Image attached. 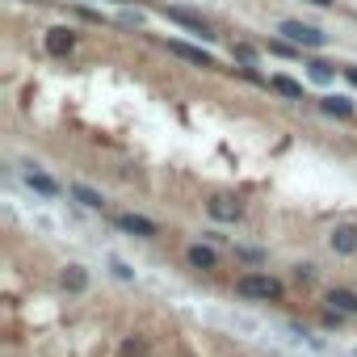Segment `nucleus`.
Masks as SVG:
<instances>
[{"instance_id":"20","label":"nucleus","mask_w":357,"mask_h":357,"mask_svg":"<svg viewBox=\"0 0 357 357\" xmlns=\"http://www.w3.org/2000/svg\"><path fill=\"white\" fill-rule=\"evenodd\" d=\"M294 278H298V282H311V278H315V265H298Z\"/></svg>"},{"instance_id":"6","label":"nucleus","mask_w":357,"mask_h":357,"mask_svg":"<svg viewBox=\"0 0 357 357\" xmlns=\"http://www.w3.org/2000/svg\"><path fill=\"white\" fill-rule=\"evenodd\" d=\"M328 244H332V252H340V257L357 252V223H336L332 236H328Z\"/></svg>"},{"instance_id":"16","label":"nucleus","mask_w":357,"mask_h":357,"mask_svg":"<svg viewBox=\"0 0 357 357\" xmlns=\"http://www.w3.org/2000/svg\"><path fill=\"white\" fill-rule=\"evenodd\" d=\"M328 303L344 315H357V294H349V290H328Z\"/></svg>"},{"instance_id":"23","label":"nucleus","mask_w":357,"mask_h":357,"mask_svg":"<svg viewBox=\"0 0 357 357\" xmlns=\"http://www.w3.org/2000/svg\"><path fill=\"white\" fill-rule=\"evenodd\" d=\"M114 5H130V0H114Z\"/></svg>"},{"instance_id":"24","label":"nucleus","mask_w":357,"mask_h":357,"mask_svg":"<svg viewBox=\"0 0 357 357\" xmlns=\"http://www.w3.org/2000/svg\"><path fill=\"white\" fill-rule=\"evenodd\" d=\"M34 5H43V0H34Z\"/></svg>"},{"instance_id":"11","label":"nucleus","mask_w":357,"mask_h":357,"mask_svg":"<svg viewBox=\"0 0 357 357\" xmlns=\"http://www.w3.org/2000/svg\"><path fill=\"white\" fill-rule=\"evenodd\" d=\"M26 181H30V190H38L43 198H55V194H59V181H55V176H47V172H38V168L26 172Z\"/></svg>"},{"instance_id":"15","label":"nucleus","mask_w":357,"mask_h":357,"mask_svg":"<svg viewBox=\"0 0 357 357\" xmlns=\"http://www.w3.org/2000/svg\"><path fill=\"white\" fill-rule=\"evenodd\" d=\"M307 68H311V72H307V76H311V80H315V84H332V80H336V68H332V63H328V59H311V63H307Z\"/></svg>"},{"instance_id":"22","label":"nucleus","mask_w":357,"mask_h":357,"mask_svg":"<svg viewBox=\"0 0 357 357\" xmlns=\"http://www.w3.org/2000/svg\"><path fill=\"white\" fill-rule=\"evenodd\" d=\"M311 5H319V9H332V0H311Z\"/></svg>"},{"instance_id":"21","label":"nucleus","mask_w":357,"mask_h":357,"mask_svg":"<svg viewBox=\"0 0 357 357\" xmlns=\"http://www.w3.org/2000/svg\"><path fill=\"white\" fill-rule=\"evenodd\" d=\"M344 80H349V84L357 89V63H349V68H344Z\"/></svg>"},{"instance_id":"9","label":"nucleus","mask_w":357,"mask_h":357,"mask_svg":"<svg viewBox=\"0 0 357 357\" xmlns=\"http://www.w3.org/2000/svg\"><path fill=\"white\" fill-rule=\"evenodd\" d=\"M319 109H324V114H332V118H353V114H357V105H353L344 93H328V97L319 101Z\"/></svg>"},{"instance_id":"4","label":"nucleus","mask_w":357,"mask_h":357,"mask_svg":"<svg viewBox=\"0 0 357 357\" xmlns=\"http://www.w3.org/2000/svg\"><path fill=\"white\" fill-rule=\"evenodd\" d=\"M206 211H211L215 223H240V215H244L240 198H231V194H215V198L206 202Z\"/></svg>"},{"instance_id":"1","label":"nucleus","mask_w":357,"mask_h":357,"mask_svg":"<svg viewBox=\"0 0 357 357\" xmlns=\"http://www.w3.org/2000/svg\"><path fill=\"white\" fill-rule=\"evenodd\" d=\"M278 34H282L290 47H311V51L328 47V34H324V30H315V26H307V22H282V26H278Z\"/></svg>"},{"instance_id":"3","label":"nucleus","mask_w":357,"mask_h":357,"mask_svg":"<svg viewBox=\"0 0 357 357\" xmlns=\"http://www.w3.org/2000/svg\"><path fill=\"white\" fill-rule=\"evenodd\" d=\"M164 47H168V55L185 59V63H194V68H215V55L202 51V47H190V43H181V38H164Z\"/></svg>"},{"instance_id":"7","label":"nucleus","mask_w":357,"mask_h":357,"mask_svg":"<svg viewBox=\"0 0 357 357\" xmlns=\"http://www.w3.org/2000/svg\"><path fill=\"white\" fill-rule=\"evenodd\" d=\"M47 51H51V55H72V51H76V30H72V26L47 30Z\"/></svg>"},{"instance_id":"8","label":"nucleus","mask_w":357,"mask_h":357,"mask_svg":"<svg viewBox=\"0 0 357 357\" xmlns=\"http://www.w3.org/2000/svg\"><path fill=\"white\" fill-rule=\"evenodd\" d=\"M59 286H63L68 294H84V290H89V269H84V265H68V269L59 273Z\"/></svg>"},{"instance_id":"18","label":"nucleus","mask_w":357,"mask_h":357,"mask_svg":"<svg viewBox=\"0 0 357 357\" xmlns=\"http://www.w3.org/2000/svg\"><path fill=\"white\" fill-rule=\"evenodd\" d=\"M118 22H122V26H135V30H139V26H143V13H139V9H130V5H122V17H118Z\"/></svg>"},{"instance_id":"2","label":"nucleus","mask_w":357,"mask_h":357,"mask_svg":"<svg viewBox=\"0 0 357 357\" xmlns=\"http://www.w3.org/2000/svg\"><path fill=\"white\" fill-rule=\"evenodd\" d=\"M236 290H240L244 298H282V282L269 278V273H244V278L236 282Z\"/></svg>"},{"instance_id":"5","label":"nucleus","mask_w":357,"mask_h":357,"mask_svg":"<svg viewBox=\"0 0 357 357\" xmlns=\"http://www.w3.org/2000/svg\"><path fill=\"white\" fill-rule=\"evenodd\" d=\"M164 17H168V22H176V26H185V30H190V34H198L202 43H211V38H215V30H211L198 13H190V9H164Z\"/></svg>"},{"instance_id":"10","label":"nucleus","mask_w":357,"mask_h":357,"mask_svg":"<svg viewBox=\"0 0 357 357\" xmlns=\"http://www.w3.org/2000/svg\"><path fill=\"white\" fill-rule=\"evenodd\" d=\"M118 227H122V231H130V236H143V240H151V236H155V223H151V219H143V215H118Z\"/></svg>"},{"instance_id":"19","label":"nucleus","mask_w":357,"mask_h":357,"mask_svg":"<svg viewBox=\"0 0 357 357\" xmlns=\"http://www.w3.org/2000/svg\"><path fill=\"white\" fill-rule=\"evenodd\" d=\"M122 357H147V344L143 340H126L122 344Z\"/></svg>"},{"instance_id":"14","label":"nucleus","mask_w":357,"mask_h":357,"mask_svg":"<svg viewBox=\"0 0 357 357\" xmlns=\"http://www.w3.org/2000/svg\"><path fill=\"white\" fill-rule=\"evenodd\" d=\"M190 265H194V269H215V265H219V257H215V248L194 244V248H190Z\"/></svg>"},{"instance_id":"13","label":"nucleus","mask_w":357,"mask_h":357,"mask_svg":"<svg viewBox=\"0 0 357 357\" xmlns=\"http://www.w3.org/2000/svg\"><path fill=\"white\" fill-rule=\"evenodd\" d=\"M269 89H273V93H282V97H290V101H303V84H298V80H290V76H273V80H269Z\"/></svg>"},{"instance_id":"17","label":"nucleus","mask_w":357,"mask_h":357,"mask_svg":"<svg viewBox=\"0 0 357 357\" xmlns=\"http://www.w3.org/2000/svg\"><path fill=\"white\" fill-rule=\"evenodd\" d=\"M231 59L252 63V59H257V47H252V43H231Z\"/></svg>"},{"instance_id":"12","label":"nucleus","mask_w":357,"mask_h":357,"mask_svg":"<svg viewBox=\"0 0 357 357\" xmlns=\"http://www.w3.org/2000/svg\"><path fill=\"white\" fill-rule=\"evenodd\" d=\"M68 194H72L80 206H89V211H101V206H105V198H101L97 190H89V185H68Z\"/></svg>"}]
</instances>
